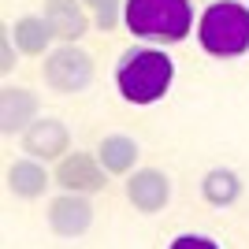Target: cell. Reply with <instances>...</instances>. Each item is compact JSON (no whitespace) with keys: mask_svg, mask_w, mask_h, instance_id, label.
I'll use <instances>...</instances> for the list:
<instances>
[{"mask_svg":"<svg viewBox=\"0 0 249 249\" xmlns=\"http://www.w3.org/2000/svg\"><path fill=\"white\" fill-rule=\"evenodd\" d=\"M97 160L104 164L108 175H134L138 164V142L130 134H108L97 145Z\"/></svg>","mask_w":249,"mask_h":249,"instance_id":"13","label":"cell"},{"mask_svg":"<svg viewBox=\"0 0 249 249\" xmlns=\"http://www.w3.org/2000/svg\"><path fill=\"white\" fill-rule=\"evenodd\" d=\"M41 119V97L26 89V86H4L0 89V130L4 138L26 134L34 123Z\"/></svg>","mask_w":249,"mask_h":249,"instance_id":"6","label":"cell"},{"mask_svg":"<svg viewBox=\"0 0 249 249\" xmlns=\"http://www.w3.org/2000/svg\"><path fill=\"white\" fill-rule=\"evenodd\" d=\"M19 145H22V153L30 156V160H41V164L63 160L67 149H71V130H67V123H60V119L41 115V119L19 138Z\"/></svg>","mask_w":249,"mask_h":249,"instance_id":"7","label":"cell"},{"mask_svg":"<svg viewBox=\"0 0 249 249\" xmlns=\"http://www.w3.org/2000/svg\"><path fill=\"white\" fill-rule=\"evenodd\" d=\"M45 22L52 26V34H56L63 45H74L93 26L89 11L82 8V0H45Z\"/></svg>","mask_w":249,"mask_h":249,"instance_id":"11","label":"cell"},{"mask_svg":"<svg viewBox=\"0 0 249 249\" xmlns=\"http://www.w3.org/2000/svg\"><path fill=\"white\" fill-rule=\"evenodd\" d=\"M205 4H216V0H205Z\"/></svg>","mask_w":249,"mask_h":249,"instance_id":"18","label":"cell"},{"mask_svg":"<svg viewBox=\"0 0 249 249\" xmlns=\"http://www.w3.org/2000/svg\"><path fill=\"white\" fill-rule=\"evenodd\" d=\"M93 56L86 49H78V45H56V49L45 56L41 63V78L45 86H49L52 93L60 97H74V93H86L89 89V82H93Z\"/></svg>","mask_w":249,"mask_h":249,"instance_id":"4","label":"cell"},{"mask_svg":"<svg viewBox=\"0 0 249 249\" xmlns=\"http://www.w3.org/2000/svg\"><path fill=\"white\" fill-rule=\"evenodd\" d=\"M82 8L89 11V19H93L97 30H115L119 19L126 15V0H82Z\"/></svg>","mask_w":249,"mask_h":249,"instance_id":"15","label":"cell"},{"mask_svg":"<svg viewBox=\"0 0 249 249\" xmlns=\"http://www.w3.org/2000/svg\"><path fill=\"white\" fill-rule=\"evenodd\" d=\"M126 201L138 208V212H164L167 201H171V178L160 167H138L134 175H126Z\"/></svg>","mask_w":249,"mask_h":249,"instance_id":"8","label":"cell"},{"mask_svg":"<svg viewBox=\"0 0 249 249\" xmlns=\"http://www.w3.org/2000/svg\"><path fill=\"white\" fill-rule=\"evenodd\" d=\"M15 63H19V45L11 37V26H4L0 30V74H11Z\"/></svg>","mask_w":249,"mask_h":249,"instance_id":"16","label":"cell"},{"mask_svg":"<svg viewBox=\"0 0 249 249\" xmlns=\"http://www.w3.org/2000/svg\"><path fill=\"white\" fill-rule=\"evenodd\" d=\"M126 30L149 41H182L194 30V8L190 0H126Z\"/></svg>","mask_w":249,"mask_h":249,"instance_id":"2","label":"cell"},{"mask_svg":"<svg viewBox=\"0 0 249 249\" xmlns=\"http://www.w3.org/2000/svg\"><path fill=\"white\" fill-rule=\"evenodd\" d=\"M197 41L205 52L231 60L249 49V8L238 0H216L197 19Z\"/></svg>","mask_w":249,"mask_h":249,"instance_id":"3","label":"cell"},{"mask_svg":"<svg viewBox=\"0 0 249 249\" xmlns=\"http://www.w3.org/2000/svg\"><path fill=\"white\" fill-rule=\"evenodd\" d=\"M171 78H175V63L171 56L160 49H134L126 52L119 67H115V86H119V97L130 104H153L171 89Z\"/></svg>","mask_w":249,"mask_h":249,"instance_id":"1","label":"cell"},{"mask_svg":"<svg viewBox=\"0 0 249 249\" xmlns=\"http://www.w3.org/2000/svg\"><path fill=\"white\" fill-rule=\"evenodd\" d=\"M93 201L78 197V194H60L49 201V227L60 238H82L93 227Z\"/></svg>","mask_w":249,"mask_h":249,"instance_id":"9","label":"cell"},{"mask_svg":"<svg viewBox=\"0 0 249 249\" xmlns=\"http://www.w3.org/2000/svg\"><path fill=\"white\" fill-rule=\"evenodd\" d=\"M56 186L63 194H78V197H89V194H101L108 186V171L97 160L93 153H67L52 171Z\"/></svg>","mask_w":249,"mask_h":249,"instance_id":"5","label":"cell"},{"mask_svg":"<svg viewBox=\"0 0 249 249\" xmlns=\"http://www.w3.org/2000/svg\"><path fill=\"white\" fill-rule=\"evenodd\" d=\"M56 178L45 171L41 160H30V156H19V160H11L8 167H4V186H8L11 197L19 201H37L45 197V190L52 186Z\"/></svg>","mask_w":249,"mask_h":249,"instance_id":"10","label":"cell"},{"mask_svg":"<svg viewBox=\"0 0 249 249\" xmlns=\"http://www.w3.org/2000/svg\"><path fill=\"white\" fill-rule=\"evenodd\" d=\"M201 197H205L212 208H231L242 197L238 171H231V167H208L205 178H201Z\"/></svg>","mask_w":249,"mask_h":249,"instance_id":"14","label":"cell"},{"mask_svg":"<svg viewBox=\"0 0 249 249\" xmlns=\"http://www.w3.org/2000/svg\"><path fill=\"white\" fill-rule=\"evenodd\" d=\"M167 249H219V246L212 238H205V234H178Z\"/></svg>","mask_w":249,"mask_h":249,"instance_id":"17","label":"cell"},{"mask_svg":"<svg viewBox=\"0 0 249 249\" xmlns=\"http://www.w3.org/2000/svg\"><path fill=\"white\" fill-rule=\"evenodd\" d=\"M11 37H15L22 56H49L52 52L49 45L56 41V34H52V26L45 22V15H22V19H15Z\"/></svg>","mask_w":249,"mask_h":249,"instance_id":"12","label":"cell"}]
</instances>
